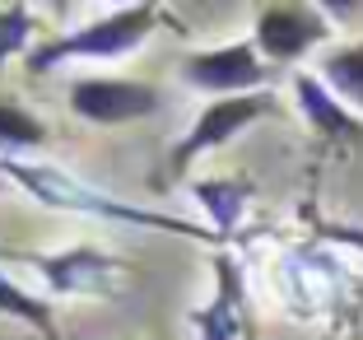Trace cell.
<instances>
[{
    "mask_svg": "<svg viewBox=\"0 0 363 340\" xmlns=\"http://www.w3.org/2000/svg\"><path fill=\"white\" fill-rule=\"evenodd\" d=\"M0 177L5 182H19L33 201L52 205V210H70V214H94V219L107 224H140V229H159V234H182V238H196V243H219L210 229L191 219H177V214H163V210H140V205H126L117 196L98 192L94 182H79L75 172L56 168V163H28V159H10L0 154Z\"/></svg>",
    "mask_w": 363,
    "mask_h": 340,
    "instance_id": "1",
    "label": "cell"
},
{
    "mask_svg": "<svg viewBox=\"0 0 363 340\" xmlns=\"http://www.w3.org/2000/svg\"><path fill=\"white\" fill-rule=\"evenodd\" d=\"M163 23L159 5H126V10H112L103 19L84 23V28H70L61 38H47L28 52L23 70L28 75H47L65 61H112V56H126L135 52L145 38Z\"/></svg>",
    "mask_w": 363,
    "mask_h": 340,
    "instance_id": "2",
    "label": "cell"
},
{
    "mask_svg": "<svg viewBox=\"0 0 363 340\" xmlns=\"http://www.w3.org/2000/svg\"><path fill=\"white\" fill-rule=\"evenodd\" d=\"M279 103L270 94H242V98H214L210 107H205L201 117L191 121V131L172 145L168 154V182H182L186 172H191V163L201 159V154H210V149L228 145L233 136H242L247 126H257L261 117H275Z\"/></svg>",
    "mask_w": 363,
    "mask_h": 340,
    "instance_id": "3",
    "label": "cell"
},
{
    "mask_svg": "<svg viewBox=\"0 0 363 340\" xmlns=\"http://www.w3.org/2000/svg\"><path fill=\"white\" fill-rule=\"evenodd\" d=\"M331 38V23L317 5H261L252 23V43L270 65H298Z\"/></svg>",
    "mask_w": 363,
    "mask_h": 340,
    "instance_id": "4",
    "label": "cell"
},
{
    "mask_svg": "<svg viewBox=\"0 0 363 340\" xmlns=\"http://www.w3.org/2000/svg\"><path fill=\"white\" fill-rule=\"evenodd\" d=\"M182 79L205 89V94L242 98V94H252V89H261L270 79V65H266V56L257 52V43L242 38V43H224V47L186 56V61H182Z\"/></svg>",
    "mask_w": 363,
    "mask_h": 340,
    "instance_id": "5",
    "label": "cell"
},
{
    "mask_svg": "<svg viewBox=\"0 0 363 340\" xmlns=\"http://www.w3.org/2000/svg\"><path fill=\"white\" fill-rule=\"evenodd\" d=\"M70 112L94 126H121V121H140L159 112V89L145 79H107V75H89L70 84Z\"/></svg>",
    "mask_w": 363,
    "mask_h": 340,
    "instance_id": "6",
    "label": "cell"
},
{
    "mask_svg": "<svg viewBox=\"0 0 363 340\" xmlns=\"http://www.w3.org/2000/svg\"><path fill=\"white\" fill-rule=\"evenodd\" d=\"M191 331L201 340L247 336V285H242V266L228 252L214 256V294L205 308H191Z\"/></svg>",
    "mask_w": 363,
    "mask_h": 340,
    "instance_id": "7",
    "label": "cell"
},
{
    "mask_svg": "<svg viewBox=\"0 0 363 340\" xmlns=\"http://www.w3.org/2000/svg\"><path fill=\"white\" fill-rule=\"evenodd\" d=\"M23 261H28L56 294H112V280L121 275V261L98 252V247H70V252H52V256L28 252Z\"/></svg>",
    "mask_w": 363,
    "mask_h": 340,
    "instance_id": "8",
    "label": "cell"
},
{
    "mask_svg": "<svg viewBox=\"0 0 363 340\" xmlns=\"http://www.w3.org/2000/svg\"><path fill=\"white\" fill-rule=\"evenodd\" d=\"M294 103H298L308 131H317L331 145H363V117L350 112L331 89L317 79V70H294Z\"/></svg>",
    "mask_w": 363,
    "mask_h": 340,
    "instance_id": "9",
    "label": "cell"
},
{
    "mask_svg": "<svg viewBox=\"0 0 363 340\" xmlns=\"http://www.w3.org/2000/svg\"><path fill=\"white\" fill-rule=\"evenodd\" d=\"M191 196L201 201V210L210 214V234L224 243V238H233V229L247 214L252 182L247 177H201V182H191Z\"/></svg>",
    "mask_w": 363,
    "mask_h": 340,
    "instance_id": "10",
    "label": "cell"
},
{
    "mask_svg": "<svg viewBox=\"0 0 363 340\" xmlns=\"http://www.w3.org/2000/svg\"><path fill=\"white\" fill-rule=\"evenodd\" d=\"M317 79L340 98L350 112L363 117V43H345L317 61Z\"/></svg>",
    "mask_w": 363,
    "mask_h": 340,
    "instance_id": "11",
    "label": "cell"
},
{
    "mask_svg": "<svg viewBox=\"0 0 363 340\" xmlns=\"http://www.w3.org/2000/svg\"><path fill=\"white\" fill-rule=\"evenodd\" d=\"M0 317H19L23 327H33L43 340H61L52 303H47V298H33L28 289H19L5 270H0Z\"/></svg>",
    "mask_w": 363,
    "mask_h": 340,
    "instance_id": "12",
    "label": "cell"
},
{
    "mask_svg": "<svg viewBox=\"0 0 363 340\" xmlns=\"http://www.w3.org/2000/svg\"><path fill=\"white\" fill-rule=\"evenodd\" d=\"M47 140V126L33 112H23L19 103H0V145L10 149H38Z\"/></svg>",
    "mask_w": 363,
    "mask_h": 340,
    "instance_id": "13",
    "label": "cell"
},
{
    "mask_svg": "<svg viewBox=\"0 0 363 340\" xmlns=\"http://www.w3.org/2000/svg\"><path fill=\"white\" fill-rule=\"evenodd\" d=\"M28 33H33V19L23 5H10V10H0V61L5 56H19L28 47Z\"/></svg>",
    "mask_w": 363,
    "mask_h": 340,
    "instance_id": "14",
    "label": "cell"
},
{
    "mask_svg": "<svg viewBox=\"0 0 363 340\" xmlns=\"http://www.w3.org/2000/svg\"><path fill=\"white\" fill-rule=\"evenodd\" d=\"M321 238H331V243H345V247H359L363 252V229H354V224H317Z\"/></svg>",
    "mask_w": 363,
    "mask_h": 340,
    "instance_id": "15",
    "label": "cell"
},
{
    "mask_svg": "<svg viewBox=\"0 0 363 340\" xmlns=\"http://www.w3.org/2000/svg\"><path fill=\"white\" fill-rule=\"evenodd\" d=\"M0 192H5V177H0Z\"/></svg>",
    "mask_w": 363,
    "mask_h": 340,
    "instance_id": "16",
    "label": "cell"
}]
</instances>
